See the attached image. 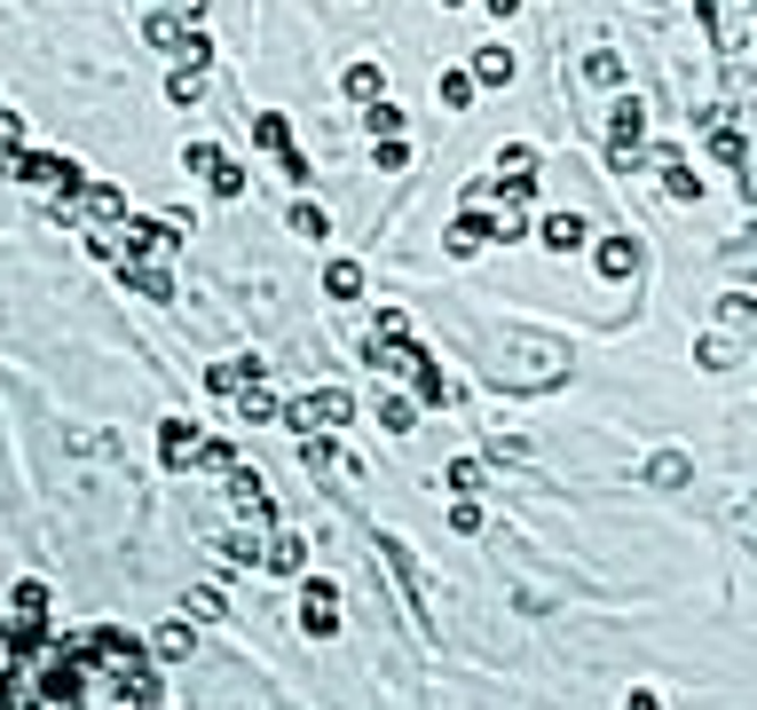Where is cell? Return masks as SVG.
<instances>
[{
  "label": "cell",
  "instance_id": "cell-18",
  "mask_svg": "<svg viewBox=\"0 0 757 710\" xmlns=\"http://www.w3.org/2000/svg\"><path fill=\"white\" fill-rule=\"evenodd\" d=\"M410 387H418V403H427V411H450V403H458V387L442 379V364H418Z\"/></svg>",
  "mask_w": 757,
  "mask_h": 710
},
{
  "label": "cell",
  "instance_id": "cell-27",
  "mask_svg": "<svg viewBox=\"0 0 757 710\" xmlns=\"http://www.w3.org/2000/svg\"><path fill=\"white\" fill-rule=\"evenodd\" d=\"M474 79H481V87H505V79H514V56H505V48H481V56H474Z\"/></svg>",
  "mask_w": 757,
  "mask_h": 710
},
{
  "label": "cell",
  "instance_id": "cell-39",
  "mask_svg": "<svg viewBox=\"0 0 757 710\" xmlns=\"http://www.w3.org/2000/svg\"><path fill=\"white\" fill-rule=\"evenodd\" d=\"M624 710H655V694H624Z\"/></svg>",
  "mask_w": 757,
  "mask_h": 710
},
{
  "label": "cell",
  "instance_id": "cell-5",
  "mask_svg": "<svg viewBox=\"0 0 757 710\" xmlns=\"http://www.w3.org/2000/svg\"><path fill=\"white\" fill-rule=\"evenodd\" d=\"M639 135H647V103H616V119H608V142H616V166H647V150H639Z\"/></svg>",
  "mask_w": 757,
  "mask_h": 710
},
{
  "label": "cell",
  "instance_id": "cell-28",
  "mask_svg": "<svg viewBox=\"0 0 757 710\" xmlns=\"http://www.w3.org/2000/svg\"><path fill=\"white\" fill-rule=\"evenodd\" d=\"M292 229H300V237H316V245H323V237H331V214H323V206H308V198H300V206H292Z\"/></svg>",
  "mask_w": 757,
  "mask_h": 710
},
{
  "label": "cell",
  "instance_id": "cell-29",
  "mask_svg": "<svg viewBox=\"0 0 757 710\" xmlns=\"http://www.w3.org/2000/svg\"><path fill=\"white\" fill-rule=\"evenodd\" d=\"M206 190H213V198H245V166H229V158H221V166L206 174Z\"/></svg>",
  "mask_w": 757,
  "mask_h": 710
},
{
  "label": "cell",
  "instance_id": "cell-12",
  "mask_svg": "<svg viewBox=\"0 0 757 710\" xmlns=\"http://www.w3.org/2000/svg\"><path fill=\"white\" fill-rule=\"evenodd\" d=\"M647 166H663V190H670V198H703V174L687 166V150L663 142V150H647Z\"/></svg>",
  "mask_w": 757,
  "mask_h": 710
},
{
  "label": "cell",
  "instance_id": "cell-13",
  "mask_svg": "<svg viewBox=\"0 0 757 710\" xmlns=\"http://www.w3.org/2000/svg\"><path fill=\"white\" fill-rule=\"evenodd\" d=\"M213 395H245V387H261V355H221V364L206 372Z\"/></svg>",
  "mask_w": 757,
  "mask_h": 710
},
{
  "label": "cell",
  "instance_id": "cell-24",
  "mask_svg": "<svg viewBox=\"0 0 757 710\" xmlns=\"http://www.w3.org/2000/svg\"><path fill=\"white\" fill-rule=\"evenodd\" d=\"M584 79H592V87H624V56L616 48H592V56H584Z\"/></svg>",
  "mask_w": 757,
  "mask_h": 710
},
{
  "label": "cell",
  "instance_id": "cell-6",
  "mask_svg": "<svg viewBox=\"0 0 757 710\" xmlns=\"http://www.w3.org/2000/svg\"><path fill=\"white\" fill-rule=\"evenodd\" d=\"M261 569H269V576H308V538L269 529V538H261Z\"/></svg>",
  "mask_w": 757,
  "mask_h": 710
},
{
  "label": "cell",
  "instance_id": "cell-8",
  "mask_svg": "<svg viewBox=\"0 0 757 710\" xmlns=\"http://www.w3.org/2000/svg\"><path fill=\"white\" fill-rule=\"evenodd\" d=\"M497 190L529 206V190H537V150H521V142H514V150H497Z\"/></svg>",
  "mask_w": 757,
  "mask_h": 710
},
{
  "label": "cell",
  "instance_id": "cell-33",
  "mask_svg": "<svg viewBox=\"0 0 757 710\" xmlns=\"http://www.w3.org/2000/svg\"><path fill=\"white\" fill-rule=\"evenodd\" d=\"M198 466H206V474H237V451H229V442H206Z\"/></svg>",
  "mask_w": 757,
  "mask_h": 710
},
{
  "label": "cell",
  "instance_id": "cell-40",
  "mask_svg": "<svg viewBox=\"0 0 757 710\" xmlns=\"http://www.w3.org/2000/svg\"><path fill=\"white\" fill-rule=\"evenodd\" d=\"M442 9H466V0H442Z\"/></svg>",
  "mask_w": 757,
  "mask_h": 710
},
{
  "label": "cell",
  "instance_id": "cell-4",
  "mask_svg": "<svg viewBox=\"0 0 757 710\" xmlns=\"http://www.w3.org/2000/svg\"><path fill=\"white\" fill-rule=\"evenodd\" d=\"M63 221H88V229H119L127 221V190H111V183H88L71 206H56Z\"/></svg>",
  "mask_w": 757,
  "mask_h": 710
},
{
  "label": "cell",
  "instance_id": "cell-2",
  "mask_svg": "<svg viewBox=\"0 0 757 710\" xmlns=\"http://www.w3.org/2000/svg\"><path fill=\"white\" fill-rule=\"evenodd\" d=\"M348 418H356L348 387H316V395L285 403V426H300V434H331V426H348Z\"/></svg>",
  "mask_w": 757,
  "mask_h": 710
},
{
  "label": "cell",
  "instance_id": "cell-31",
  "mask_svg": "<svg viewBox=\"0 0 757 710\" xmlns=\"http://www.w3.org/2000/svg\"><path fill=\"white\" fill-rule=\"evenodd\" d=\"M474 103V71H442V111H466Z\"/></svg>",
  "mask_w": 757,
  "mask_h": 710
},
{
  "label": "cell",
  "instance_id": "cell-20",
  "mask_svg": "<svg viewBox=\"0 0 757 710\" xmlns=\"http://www.w3.org/2000/svg\"><path fill=\"white\" fill-rule=\"evenodd\" d=\"M166 103H206V71H190V63H175V71H166Z\"/></svg>",
  "mask_w": 757,
  "mask_h": 710
},
{
  "label": "cell",
  "instance_id": "cell-7",
  "mask_svg": "<svg viewBox=\"0 0 757 710\" xmlns=\"http://www.w3.org/2000/svg\"><path fill=\"white\" fill-rule=\"evenodd\" d=\"M252 142H261V150H277V166L292 174V183H308V158L292 150V135H285V119H277V111H261V119H252Z\"/></svg>",
  "mask_w": 757,
  "mask_h": 710
},
{
  "label": "cell",
  "instance_id": "cell-19",
  "mask_svg": "<svg viewBox=\"0 0 757 710\" xmlns=\"http://www.w3.org/2000/svg\"><path fill=\"white\" fill-rule=\"evenodd\" d=\"M150 655H158V663H182V655H190V615L158 624V632H150Z\"/></svg>",
  "mask_w": 757,
  "mask_h": 710
},
{
  "label": "cell",
  "instance_id": "cell-37",
  "mask_svg": "<svg viewBox=\"0 0 757 710\" xmlns=\"http://www.w3.org/2000/svg\"><path fill=\"white\" fill-rule=\"evenodd\" d=\"M17 142H24V119H17V111H0V150H17Z\"/></svg>",
  "mask_w": 757,
  "mask_h": 710
},
{
  "label": "cell",
  "instance_id": "cell-30",
  "mask_svg": "<svg viewBox=\"0 0 757 710\" xmlns=\"http://www.w3.org/2000/svg\"><path fill=\"white\" fill-rule=\"evenodd\" d=\"M32 702V687H24V663H9L0 671V710H24Z\"/></svg>",
  "mask_w": 757,
  "mask_h": 710
},
{
  "label": "cell",
  "instance_id": "cell-10",
  "mask_svg": "<svg viewBox=\"0 0 757 710\" xmlns=\"http://www.w3.org/2000/svg\"><path fill=\"white\" fill-rule=\"evenodd\" d=\"M442 245H450L458 260H466V253H481V245H497V214H481V206H466V214L450 221V237H442Z\"/></svg>",
  "mask_w": 757,
  "mask_h": 710
},
{
  "label": "cell",
  "instance_id": "cell-36",
  "mask_svg": "<svg viewBox=\"0 0 757 710\" xmlns=\"http://www.w3.org/2000/svg\"><path fill=\"white\" fill-rule=\"evenodd\" d=\"M182 166H190V174H213V166H221V150H213V142H190V150H182Z\"/></svg>",
  "mask_w": 757,
  "mask_h": 710
},
{
  "label": "cell",
  "instance_id": "cell-35",
  "mask_svg": "<svg viewBox=\"0 0 757 710\" xmlns=\"http://www.w3.org/2000/svg\"><path fill=\"white\" fill-rule=\"evenodd\" d=\"M450 529H458V538H474V529H481V505H474V497H458V505H450Z\"/></svg>",
  "mask_w": 757,
  "mask_h": 710
},
{
  "label": "cell",
  "instance_id": "cell-26",
  "mask_svg": "<svg viewBox=\"0 0 757 710\" xmlns=\"http://www.w3.org/2000/svg\"><path fill=\"white\" fill-rule=\"evenodd\" d=\"M237 418H252V426H261V418H285V403H277L269 387H245V395H237Z\"/></svg>",
  "mask_w": 757,
  "mask_h": 710
},
{
  "label": "cell",
  "instance_id": "cell-25",
  "mask_svg": "<svg viewBox=\"0 0 757 710\" xmlns=\"http://www.w3.org/2000/svg\"><path fill=\"white\" fill-rule=\"evenodd\" d=\"M695 355H703V372H734V364H741V347H734L726 332H710V339H703Z\"/></svg>",
  "mask_w": 757,
  "mask_h": 710
},
{
  "label": "cell",
  "instance_id": "cell-22",
  "mask_svg": "<svg viewBox=\"0 0 757 710\" xmlns=\"http://www.w3.org/2000/svg\"><path fill=\"white\" fill-rule=\"evenodd\" d=\"M718 324H726V332H741V339L757 347V300H741V293H726V300H718Z\"/></svg>",
  "mask_w": 757,
  "mask_h": 710
},
{
  "label": "cell",
  "instance_id": "cell-21",
  "mask_svg": "<svg viewBox=\"0 0 757 710\" xmlns=\"http://www.w3.org/2000/svg\"><path fill=\"white\" fill-rule=\"evenodd\" d=\"M323 293L340 300V308H348V300H363V269H356V260H331V269H323Z\"/></svg>",
  "mask_w": 757,
  "mask_h": 710
},
{
  "label": "cell",
  "instance_id": "cell-34",
  "mask_svg": "<svg viewBox=\"0 0 757 710\" xmlns=\"http://www.w3.org/2000/svg\"><path fill=\"white\" fill-rule=\"evenodd\" d=\"M363 119H371V142H379V135H402V111H395V103H371Z\"/></svg>",
  "mask_w": 757,
  "mask_h": 710
},
{
  "label": "cell",
  "instance_id": "cell-9",
  "mask_svg": "<svg viewBox=\"0 0 757 710\" xmlns=\"http://www.w3.org/2000/svg\"><path fill=\"white\" fill-rule=\"evenodd\" d=\"M229 497H237V513L252 521V529H277V505H269V490H261V474H229Z\"/></svg>",
  "mask_w": 757,
  "mask_h": 710
},
{
  "label": "cell",
  "instance_id": "cell-1",
  "mask_svg": "<svg viewBox=\"0 0 757 710\" xmlns=\"http://www.w3.org/2000/svg\"><path fill=\"white\" fill-rule=\"evenodd\" d=\"M9 174H17V183H32V190H48L56 206H71L79 190H88V174H79L63 150H9Z\"/></svg>",
  "mask_w": 757,
  "mask_h": 710
},
{
  "label": "cell",
  "instance_id": "cell-23",
  "mask_svg": "<svg viewBox=\"0 0 757 710\" xmlns=\"http://www.w3.org/2000/svg\"><path fill=\"white\" fill-rule=\"evenodd\" d=\"M442 482H450L458 497H474V490H489V466H481V458H450V466H442Z\"/></svg>",
  "mask_w": 757,
  "mask_h": 710
},
{
  "label": "cell",
  "instance_id": "cell-38",
  "mask_svg": "<svg viewBox=\"0 0 757 710\" xmlns=\"http://www.w3.org/2000/svg\"><path fill=\"white\" fill-rule=\"evenodd\" d=\"M481 9H489V17H514V9H521V0H481Z\"/></svg>",
  "mask_w": 757,
  "mask_h": 710
},
{
  "label": "cell",
  "instance_id": "cell-16",
  "mask_svg": "<svg viewBox=\"0 0 757 710\" xmlns=\"http://www.w3.org/2000/svg\"><path fill=\"white\" fill-rule=\"evenodd\" d=\"M340 87H348V103H363V111H371V103H387V71H379V63H348V79H340Z\"/></svg>",
  "mask_w": 757,
  "mask_h": 710
},
{
  "label": "cell",
  "instance_id": "cell-32",
  "mask_svg": "<svg viewBox=\"0 0 757 710\" xmlns=\"http://www.w3.org/2000/svg\"><path fill=\"white\" fill-rule=\"evenodd\" d=\"M379 426H387V434H410V426H418V403H379Z\"/></svg>",
  "mask_w": 757,
  "mask_h": 710
},
{
  "label": "cell",
  "instance_id": "cell-3",
  "mask_svg": "<svg viewBox=\"0 0 757 710\" xmlns=\"http://www.w3.org/2000/svg\"><path fill=\"white\" fill-rule=\"evenodd\" d=\"M300 632H308V640H331V632H340V584H331V576H308V584H300Z\"/></svg>",
  "mask_w": 757,
  "mask_h": 710
},
{
  "label": "cell",
  "instance_id": "cell-14",
  "mask_svg": "<svg viewBox=\"0 0 757 710\" xmlns=\"http://www.w3.org/2000/svg\"><path fill=\"white\" fill-rule=\"evenodd\" d=\"M584 229H592V221H584V214H545V221H537V237H545V253H560V260H568L576 245H584Z\"/></svg>",
  "mask_w": 757,
  "mask_h": 710
},
{
  "label": "cell",
  "instance_id": "cell-11",
  "mask_svg": "<svg viewBox=\"0 0 757 710\" xmlns=\"http://www.w3.org/2000/svg\"><path fill=\"white\" fill-rule=\"evenodd\" d=\"M198 451H206V442H198V426H190V418H166V426H158V458L175 466V474H182V466H198Z\"/></svg>",
  "mask_w": 757,
  "mask_h": 710
},
{
  "label": "cell",
  "instance_id": "cell-15",
  "mask_svg": "<svg viewBox=\"0 0 757 710\" xmlns=\"http://www.w3.org/2000/svg\"><path fill=\"white\" fill-rule=\"evenodd\" d=\"M600 277H608V285L639 277V237H600Z\"/></svg>",
  "mask_w": 757,
  "mask_h": 710
},
{
  "label": "cell",
  "instance_id": "cell-17",
  "mask_svg": "<svg viewBox=\"0 0 757 710\" xmlns=\"http://www.w3.org/2000/svg\"><path fill=\"white\" fill-rule=\"evenodd\" d=\"M127 293H142V300H175V277H166V269H150V260H127Z\"/></svg>",
  "mask_w": 757,
  "mask_h": 710
}]
</instances>
